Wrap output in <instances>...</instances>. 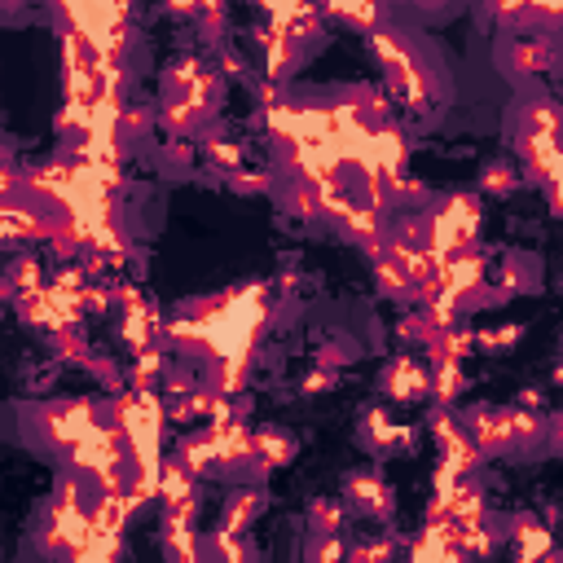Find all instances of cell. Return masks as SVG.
<instances>
[{"label":"cell","instance_id":"1","mask_svg":"<svg viewBox=\"0 0 563 563\" xmlns=\"http://www.w3.org/2000/svg\"><path fill=\"white\" fill-rule=\"evenodd\" d=\"M89 532H93V511H84L80 484L70 480V484H62L58 502L49 506V524L40 532V546H44L49 555H75Z\"/></svg>","mask_w":563,"mask_h":563},{"label":"cell","instance_id":"2","mask_svg":"<svg viewBox=\"0 0 563 563\" xmlns=\"http://www.w3.org/2000/svg\"><path fill=\"white\" fill-rule=\"evenodd\" d=\"M35 427L44 436V445H53V449H75L89 431L98 427V409H93L89 400H67V405L44 409Z\"/></svg>","mask_w":563,"mask_h":563},{"label":"cell","instance_id":"3","mask_svg":"<svg viewBox=\"0 0 563 563\" xmlns=\"http://www.w3.org/2000/svg\"><path fill=\"white\" fill-rule=\"evenodd\" d=\"M70 463L80 466V471H89V475H98L106 466H119L124 463V427H106V423H98V427L70 449Z\"/></svg>","mask_w":563,"mask_h":563},{"label":"cell","instance_id":"4","mask_svg":"<svg viewBox=\"0 0 563 563\" xmlns=\"http://www.w3.org/2000/svg\"><path fill=\"white\" fill-rule=\"evenodd\" d=\"M537 431V418H524V414H480L475 418V440L484 449H506L515 436H532Z\"/></svg>","mask_w":563,"mask_h":563},{"label":"cell","instance_id":"5","mask_svg":"<svg viewBox=\"0 0 563 563\" xmlns=\"http://www.w3.org/2000/svg\"><path fill=\"white\" fill-rule=\"evenodd\" d=\"M374 49H379V58L392 67V80L405 89V98L414 101V106H423V75H418V67L409 62V53L400 49L392 35H374Z\"/></svg>","mask_w":563,"mask_h":563},{"label":"cell","instance_id":"6","mask_svg":"<svg viewBox=\"0 0 563 563\" xmlns=\"http://www.w3.org/2000/svg\"><path fill=\"white\" fill-rule=\"evenodd\" d=\"M35 233H58V225H49L44 216H35L23 202L9 199V207H5V238H9V242H23V238H35Z\"/></svg>","mask_w":563,"mask_h":563},{"label":"cell","instance_id":"7","mask_svg":"<svg viewBox=\"0 0 563 563\" xmlns=\"http://www.w3.org/2000/svg\"><path fill=\"white\" fill-rule=\"evenodd\" d=\"M436 436H440V445H445V463L454 466V471H471L475 466V449L466 445V436L449 418H436Z\"/></svg>","mask_w":563,"mask_h":563},{"label":"cell","instance_id":"8","mask_svg":"<svg viewBox=\"0 0 563 563\" xmlns=\"http://www.w3.org/2000/svg\"><path fill=\"white\" fill-rule=\"evenodd\" d=\"M388 388L397 392V397H414V392H427V374L418 370L414 361H405L400 357L397 365H392V379H388Z\"/></svg>","mask_w":563,"mask_h":563},{"label":"cell","instance_id":"9","mask_svg":"<svg viewBox=\"0 0 563 563\" xmlns=\"http://www.w3.org/2000/svg\"><path fill=\"white\" fill-rule=\"evenodd\" d=\"M9 291H14L18 299L35 296V291H44V286H40V265H35L32 256H27V260H18V265L9 268Z\"/></svg>","mask_w":563,"mask_h":563},{"label":"cell","instance_id":"10","mask_svg":"<svg viewBox=\"0 0 563 563\" xmlns=\"http://www.w3.org/2000/svg\"><path fill=\"white\" fill-rule=\"evenodd\" d=\"M515 550H520L524 559H532V555L550 550V537H546V529H537V524H520V529H515Z\"/></svg>","mask_w":563,"mask_h":563},{"label":"cell","instance_id":"11","mask_svg":"<svg viewBox=\"0 0 563 563\" xmlns=\"http://www.w3.org/2000/svg\"><path fill=\"white\" fill-rule=\"evenodd\" d=\"M181 454H185V466H190L194 475H199V471H207L211 463H221V458H216V445H211V436H202V440H190V445H185Z\"/></svg>","mask_w":563,"mask_h":563},{"label":"cell","instance_id":"12","mask_svg":"<svg viewBox=\"0 0 563 563\" xmlns=\"http://www.w3.org/2000/svg\"><path fill=\"white\" fill-rule=\"evenodd\" d=\"M286 454H291V445H286L282 436H273V431H265V436L256 440V458L265 466H282L286 463Z\"/></svg>","mask_w":563,"mask_h":563},{"label":"cell","instance_id":"13","mask_svg":"<svg viewBox=\"0 0 563 563\" xmlns=\"http://www.w3.org/2000/svg\"><path fill=\"white\" fill-rule=\"evenodd\" d=\"M352 502H361V506H370V511H388L392 497L383 493L379 480H352Z\"/></svg>","mask_w":563,"mask_h":563},{"label":"cell","instance_id":"14","mask_svg":"<svg viewBox=\"0 0 563 563\" xmlns=\"http://www.w3.org/2000/svg\"><path fill=\"white\" fill-rule=\"evenodd\" d=\"M458 383H463L458 361H440V374H436V388H440V397H454V392H458Z\"/></svg>","mask_w":563,"mask_h":563},{"label":"cell","instance_id":"15","mask_svg":"<svg viewBox=\"0 0 563 563\" xmlns=\"http://www.w3.org/2000/svg\"><path fill=\"white\" fill-rule=\"evenodd\" d=\"M379 277H383V286H392V291H400V286L409 282V277H405V273H400L397 265H388V260L379 265Z\"/></svg>","mask_w":563,"mask_h":563},{"label":"cell","instance_id":"16","mask_svg":"<svg viewBox=\"0 0 563 563\" xmlns=\"http://www.w3.org/2000/svg\"><path fill=\"white\" fill-rule=\"evenodd\" d=\"M383 555H392V546H388V541H374V546L352 550V559H383Z\"/></svg>","mask_w":563,"mask_h":563},{"label":"cell","instance_id":"17","mask_svg":"<svg viewBox=\"0 0 563 563\" xmlns=\"http://www.w3.org/2000/svg\"><path fill=\"white\" fill-rule=\"evenodd\" d=\"M524 9H537V14H563V0H524Z\"/></svg>","mask_w":563,"mask_h":563},{"label":"cell","instance_id":"18","mask_svg":"<svg viewBox=\"0 0 563 563\" xmlns=\"http://www.w3.org/2000/svg\"><path fill=\"white\" fill-rule=\"evenodd\" d=\"M317 515H322L326 532H334V524H339V511H334V506H317Z\"/></svg>","mask_w":563,"mask_h":563},{"label":"cell","instance_id":"19","mask_svg":"<svg viewBox=\"0 0 563 563\" xmlns=\"http://www.w3.org/2000/svg\"><path fill=\"white\" fill-rule=\"evenodd\" d=\"M489 185H493V190H506V185H511V176H506V172H489Z\"/></svg>","mask_w":563,"mask_h":563},{"label":"cell","instance_id":"20","mask_svg":"<svg viewBox=\"0 0 563 563\" xmlns=\"http://www.w3.org/2000/svg\"><path fill=\"white\" fill-rule=\"evenodd\" d=\"M339 555H343V546H339V541H326V546H322V559H339Z\"/></svg>","mask_w":563,"mask_h":563},{"label":"cell","instance_id":"21","mask_svg":"<svg viewBox=\"0 0 563 563\" xmlns=\"http://www.w3.org/2000/svg\"><path fill=\"white\" fill-rule=\"evenodd\" d=\"M418 5H440V0H418Z\"/></svg>","mask_w":563,"mask_h":563},{"label":"cell","instance_id":"22","mask_svg":"<svg viewBox=\"0 0 563 563\" xmlns=\"http://www.w3.org/2000/svg\"><path fill=\"white\" fill-rule=\"evenodd\" d=\"M5 5H18V0H5Z\"/></svg>","mask_w":563,"mask_h":563}]
</instances>
